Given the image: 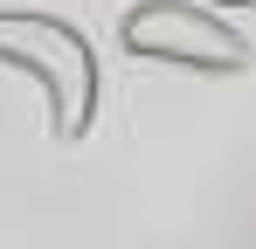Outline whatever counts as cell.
I'll use <instances>...</instances> for the list:
<instances>
[{"label":"cell","mask_w":256,"mask_h":249,"mask_svg":"<svg viewBox=\"0 0 256 249\" xmlns=\"http://www.w3.org/2000/svg\"><path fill=\"white\" fill-rule=\"evenodd\" d=\"M118 42H125V56L173 62V70H214V76H236L256 62V48L201 0H138L118 21Z\"/></svg>","instance_id":"7a4b0ae2"},{"label":"cell","mask_w":256,"mask_h":249,"mask_svg":"<svg viewBox=\"0 0 256 249\" xmlns=\"http://www.w3.org/2000/svg\"><path fill=\"white\" fill-rule=\"evenodd\" d=\"M214 7H256V0H214Z\"/></svg>","instance_id":"3957f363"},{"label":"cell","mask_w":256,"mask_h":249,"mask_svg":"<svg viewBox=\"0 0 256 249\" xmlns=\"http://www.w3.org/2000/svg\"><path fill=\"white\" fill-rule=\"evenodd\" d=\"M0 70L42 83L48 124L62 146H76L97 124V48L76 21L42 14V7H0Z\"/></svg>","instance_id":"6da1fadb"}]
</instances>
